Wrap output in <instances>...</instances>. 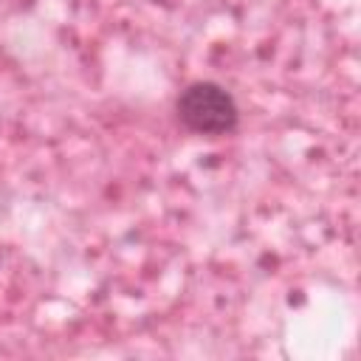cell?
Instances as JSON below:
<instances>
[{"label": "cell", "instance_id": "1", "mask_svg": "<svg viewBox=\"0 0 361 361\" xmlns=\"http://www.w3.org/2000/svg\"><path fill=\"white\" fill-rule=\"evenodd\" d=\"M175 116L183 130L206 138L231 135L240 127L237 99L217 82H192L175 99Z\"/></svg>", "mask_w": 361, "mask_h": 361}]
</instances>
